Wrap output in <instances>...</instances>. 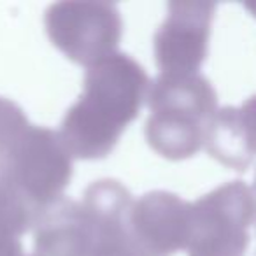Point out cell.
Here are the masks:
<instances>
[{
  "instance_id": "9",
  "label": "cell",
  "mask_w": 256,
  "mask_h": 256,
  "mask_svg": "<svg viewBox=\"0 0 256 256\" xmlns=\"http://www.w3.org/2000/svg\"><path fill=\"white\" fill-rule=\"evenodd\" d=\"M206 148L210 156L235 170L256 165V95L238 107L218 110Z\"/></svg>"
},
{
  "instance_id": "5",
  "label": "cell",
  "mask_w": 256,
  "mask_h": 256,
  "mask_svg": "<svg viewBox=\"0 0 256 256\" xmlns=\"http://www.w3.org/2000/svg\"><path fill=\"white\" fill-rule=\"evenodd\" d=\"M212 2H170L168 16L154 37L162 74H196L207 54Z\"/></svg>"
},
{
  "instance_id": "1",
  "label": "cell",
  "mask_w": 256,
  "mask_h": 256,
  "mask_svg": "<svg viewBox=\"0 0 256 256\" xmlns=\"http://www.w3.org/2000/svg\"><path fill=\"white\" fill-rule=\"evenodd\" d=\"M150 93L144 68L126 54L104 58L88 68L82 95L68 109L60 134L72 156H106Z\"/></svg>"
},
{
  "instance_id": "11",
  "label": "cell",
  "mask_w": 256,
  "mask_h": 256,
  "mask_svg": "<svg viewBox=\"0 0 256 256\" xmlns=\"http://www.w3.org/2000/svg\"><path fill=\"white\" fill-rule=\"evenodd\" d=\"M0 256H23L20 242L12 238H0Z\"/></svg>"
},
{
  "instance_id": "6",
  "label": "cell",
  "mask_w": 256,
  "mask_h": 256,
  "mask_svg": "<svg viewBox=\"0 0 256 256\" xmlns=\"http://www.w3.org/2000/svg\"><path fill=\"white\" fill-rule=\"evenodd\" d=\"M82 206L93 224L92 256H148L132 230V195L118 181L104 179L86 190Z\"/></svg>"
},
{
  "instance_id": "8",
  "label": "cell",
  "mask_w": 256,
  "mask_h": 256,
  "mask_svg": "<svg viewBox=\"0 0 256 256\" xmlns=\"http://www.w3.org/2000/svg\"><path fill=\"white\" fill-rule=\"evenodd\" d=\"M93 224L82 204L60 198L36 223V256H92Z\"/></svg>"
},
{
  "instance_id": "2",
  "label": "cell",
  "mask_w": 256,
  "mask_h": 256,
  "mask_svg": "<svg viewBox=\"0 0 256 256\" xmlns=\"http://www.w3.org/2000/svg\"><path fill=\"white\" fill-rule=\"evenodd\" d=\"M150 146L162 156L182 160L206 146L218 114L216 92L200 74H162L148 93Z\"/></svg>"
},
{
  "instance_id": "10",
  "label": "cell",
  "mask_w": 256,
  "mask_h": 256,
  "mask_svg": "<svg viewBox=\"0 0 256 256\" xmlns=\"http://www.w3.org/2000/svg\"><path fill=\"white\" fill-rule=\"evenodd\" d=\"M30 126L23 110L0 96V188H6L11 181L16 158Z\"/></svg>"
},
{
  "instance_id": "12",
  "label": "cell",
  "mask_w": 256,
  "mask_h": 256,
  "mask_svg": "<svg viewBox=\"0 0 256 256\" xmlns=\"http://www.w3.org/2000/svg\"><path fill=\"white\" fill-rule=\"evenodd\" d=\"M246 8H248L249 11H251L252 14L256 16V2H246Z\"/></svg>"
},
{
  "instance_id": "4",
  "label": "cell",
  "mask_w": 256,
  "mask_h": 256,
  "mask_svg": "<svg viewBox=\"0 0 256 256\" xmlns=\"http://www.w3.org/2000/svg\"><path fill=\"white\" fill-rule=\"evenodd\" d=\"M53 44L78 64L95 65L114 54L121 37V18L110 4L64 2L46 14Z\"/></svg>"
},
{
  "instance_id": "7",
  "label": "cell",
  "mask_w": 256,
  "mask_h": 256,
  "mask_svg": "<svg viewBox=\"0 0 256 256\" xmlns=\"http://www.w3.org/2000/svg\"><path fill=\"white\" fill-rule=\"evenodd\" d=\"M130 223L148 256H170L188 248L192 204L172 193H148L134 204Z\"/></svg>"
},
{
  "instance_id": "3",
  "label": "cell",
  "mask_w": 256,
  "mask_h": 256,
  "mask_svg": "<svg viewBox=\"0 0 256 256\" xmlns=\"http://www.w3.org/2000/svg\"><path fill=\"white\" fill-rule=\"evenodd\" d=\"M256 221V192L242 181L226 182L192 204L190 256H244Z\"/></svg>"
}]
</instances>
